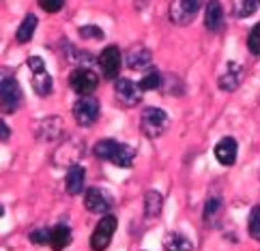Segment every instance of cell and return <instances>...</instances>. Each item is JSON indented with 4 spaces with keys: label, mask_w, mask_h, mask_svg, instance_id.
<instances>
[{
    "label": "cell",
    "mask_w": 260,
    "mask_h": 251,
    "mask_svg": "<svg viewBox=\"0 0 260 251\" xmlns=\"http://www.w3.org/2000/svg\"><path fill=\"white\" fill-rule=\"evenodd\" d=\"M0 217H5V206H0Z\"/></svg>",
    "instance_id": "4dcf8cb0"
},
{
    "label": "cell",
    "mask_w": 260,
    "mask_h": 251,
    "mask_svg": "<svg viewBox=\"0 0 260 251\" xmlns=\"http://www.w3.org/2000/svg\"><path fill=\"white\" fill-rule=\"evenodd\" d=\"M151 64V52H148L146 48H142V45H136L134 50L127 52V67L129 69H144Z\"/></svg>",
    "instance_id": "e0dca14e"
},
{
    "label": "cell",
    "mask_w": 260,
    "mask_h": 251,
    "mask_svg": "<svg viewBox=\"0 0 260 251\" xmlns=\"http://www.w3.org/2000/svg\"><path fill=\"white\" fill-rule=\"evenodd\" d=\"M168 127V114L159 107H146L140 116V129L146 137H157Z\"/></svg>",
    "instance_id": "7a4b0ae2"
},
{
    "label": "cell",
    "mask_w": 260,
    "mask_h": 251,
    "mask_svg": "<svg viewBox=\"0 0 260 251\" xmlns=\"http://www.w3.org/2000/svg\"><path fill=\"white\" fill-rule=\"evenodd\" d=\"M60 135H62V120L60 118H45L43 123H39V127H37V137L45 139V142L58 139Z\"/></svg>",
    "instance_id": "5bb4252c"
},
{
    "label": "cell",
    "mask_w": 260,
    "mask_h": 251,
    "mask_svg": "<svg viewBox=\"0 0 260 251\" xmlns=\"http://www.w3.org/2000/svg\"><path fill=\"white\" fill-rule=\"evenodd\" d=\"M69 243H71V230L67 226L60 223V226L50 230V247L54 251H62Z\"/></svg>",
    "instance_id": "d6986e66"
},
{
    "label": "cell",
    "mask_w": 260,
    "mask_h": 251,
    "mask_svg": "<svg viewBox=\"0 0 260 251\" xmlns=\"http://www.w3.org/2000/svg\"><path fill=\"white\" fill-rule=\"evenodd\" d=\"M9 137H11V129H9V125L0 118V139H9Z\"/></svg>",
    "instance_id": "f546056e"
},
{
    "label": "cell",
    "mask_w": 260,
    "mask_h": 251,
    "mask_svg": "<svg viewBox=\"0 0 260 251\" xmlns=\"http://www.w3.org/2000/svg\"><path fill=\"white\" fill-rule=\"evenodd\" d=\"M241 80H243V69H241L237 62H228L226 71L219 76V88L226 92H232L239 88Z\"/></svg>",
    "instance_id": "7c38bea8"
},
{
    "label": "cell",
    "mask_w": 260,
    "mask_h": 251,
    "mask_svg": "<svg viewBox=\"0 0 260 251\" xmlns=\"http://www.w3.org/2000/svg\"><path fill=\"white\" fill-rule=\"evenodd\" d=\"M30 240L35 245H50V230H43V228L32 230L30 232Z\"/></svg>",
    "instance_id": "83f0119b"
},
{
    "label": "cell",
    "mask_w": 260,
    "mask_h": 251,
    "mask_svg": "<svg viewBox=\"0 0 260 251\" xmlns=\"http://www.w3.org/2000/svg\"><path fill=\"white\" fill-rule=\"evenodd\" d=\"M221 208V200L219 198H211L209 202H207V206H204V221H213L215 219V215H217V210Z\"/></svg>",
    "instance_id": "484cf974"
},
{
    "label": "cell",
    "mask_w": 260,
    "mask_h": 251,
    "mask_svg": "<svg viewBox=\"0 0 260 251\" xmlns=\"http://www.w3.org/2000/svg\"><path fill=\"white\" fill-rule=\"evenodd\" d=\"M39 7L48 13H58L64 7V0H39Z\"/></svg>",
    "instance_id": "f1b7e54d"
},
{
    "label": "cell",
    "mask_w": 260,
    "mask_h": 251,
    "mask_svg": "<svg viewBox=\"0 0 260 251\" xmlns=\"http://www.w3.org/2000/svg\"><path fill=\"white\" fill-rule=\"evenodd\" d=\"M247 230H249V236L254 240H260V206H254L252 212H249Z\"/></svg>",
    "instance_id": "603a6c76"
},
{
    "label": "cell",
    "mask_w": 260,
    "mask_h": 251,
    "mask_svg": "<svg viewBox=\"0 0 260 251\" xmlns=\"http://www.w3.org/2000/svg\"><path fill=\"white\" fill-rule=\"evenodd\" d=\"M84 206H86V210L95 212V215H106V212L112 208V198H110V193H106L104 189L92 187V189L86 191Z\"/></svg>",
    "instance_id": "8fae6325"
},
{
    "label": "cell",
    "mask_w": 260,
    "mask_h": 251,
    "mask_svg": "<svg viewBox=\"0 0 260 251\" xmlns=\"http://www.w3.org/2000/svg\"><path fill=\"white\" fill-rule=\"evenodd\" d=\"M114 232H116V217H112V215L101 217L95 232H92V236H90L92 251H106L110 247V243H112Z\"/></svg>",
    "instance_id": "5b68a950"
},
{
    "label": "cell",
    "mask_w": 260,
    "mask_h": 251,
    "mask_svg": "<svg viewBox=\"0 0 260 251\" xmlns=\"http://www.w3.org/2000/svg\"><path fill=\"white\" fill-rule=\"evenodd\" d=\"M22 103V88L11 76L5 84H0V110L3 114H13Z\"/></svg>",
    "instance_id": "8992f818"
},
{
    "label": "cell",
    "mask_w": 260,
    "mask_h": 251,
    "mask_svg": "<svg viewBox=\"0 0 260 251\" xmlns=\"http://www.w3.org/2000/svg\"><path fill=\"white\" fill-rule=\"evenodd\" d=\"M97 62H99L101 73L106 76V80H116L118 71H120V62H123V58H120V50L116 48V45H108V48L101 50Z\"/></svg>",
    "instance_id": "9c48e42d"
},
{
    "label": "cell",
    "mask_w": 260,
    "mask_h": 251,
    "mask_svg": "<svg viewBox=\"0 0 260 251\" xmlns=\"http://www.w3.org/2000/svg\"><path fill=\"white\" fill-rule=\"evenodd\" d=\"M37 24H39V20H37V15L28 13L24 17V22L20 24V28H17V32H15V39L20 41V43H28L32 39V34L37 30Z\"/></svg>",
    "instance_id": "ffe728a7"
},
{
    "label": "cell",
    "mask_w": 260,
    "mask_h": 251,
    "mask_svg": "<svg viewBox=\"0 0 260 251\" xmlns=\"http://www.w3.org/2000/svg\"><path fill=\"white\" fill-rule=\"evenodd\" d=\"M28 67L32 71V88H35V92L39 97H50L54 84H52V76L45 71L43 58H39V56H30V58H28Z\"/></svg>",
    "instance_id": "3957f363"
},
{
    "label": "cell",
    "mask_w": 260,
    "mask_h": 251,
    "mask_svg": "<svg viewBox=\"0 0 260 251\" xmlns=\"http://www.w3.org/2000/svg\"><path fill=\"white\" fill-rule=\"evenodd\" d=\"M221 24H224V9H221L217 0H211L207 5V11H204V26H207L211 32H215L221 28Z\"/></svg>",
    "instance_id": "2e32d148"
},
{
    "label": "cell",
    "mask_w": 260,
    "mask_h": 251,
    "mask_svg": "<svg viewBox=\"0 0 260 251\" xmlns=\"http://www.w3.org/2000/svg\"><path fill=\"white\" fill-rule=\"evenodd\" d=\"M200 9V0H176L170 7V20L174 24H187Z\"/></svg>",
    "instance_id": "30bf717a"
},
{
    "label": "cell",
    "mask_w": 260,
    "mask_h": 251,
    "mask_svg": "<svg viewBox=\"0 0 260 251\" xmlns=\"http://www.w3.org/2000/svg\"><path fill=\"white\" fill-rule=\"evenodd\" d=\"M73 118L82 127H90L97 123L99 118V101L92 97H82L76 105H73Z\"/></svg>",
    "instance_id": "52a82bcc"
},
{
    "label": "cell",
    "mask_w": 260,
    "mask_h": 251,
    "mask_svg": "<svg viewBox=\"0 0 260 251\" xmlns=\"http://www.w3.org/2000/svg\"><path fill=\"white\" fill-rule=\"evenodd\" d=\"M80 37L82 39H104V30L99 26H82Z\"/></svg>",
    "instance_id": "4316f807"
},
{
    "label": "cell",
    "mask_w": 260,
    "mask_h": 251,
    "mask_svg": "<svg viewBox=\"0 0 260 251\" xmlns=\"http://www.w3.org/2000/svg\"><path fill=\"white\" fill-rule=\"evenodd\" d=\"M92 153L104 161H112L116 167H132V163L136 159L134 148L127 144H120L116 139H99V142L92 146Z\"/></svg>",
    "instance_id": "6da1fadb"
},
{
    "label": "cell",
    "mask_w": 260,
    "mask_h": 251,
    "mask_svg": "<svg viewBox=\"0 0 260 251\" xmlns=\"http://www.w3.org/2000/svg\"><path fill=\"white\" fill-rule=\"evenodd\" d=\"M114 95L118 99V103H123L127 107H134L140 103L142 99V90L138 86L136 82L127 80V78H116V84H114Z\"/></svg>",
    "instance_id": "ba28073f"
},
{
    "label": "cell",
    "mask_w": 260,
    "mask_h": 251,
    "mask_svg": "<svg viewBox=\"0 0 260 251\" xmlns=\"http://www.w3.org/2000/svg\"><path fill=\"white\" fill-rule=\"evenodd\" d=\"M84 167L82 165H71L69 172H67V178H64V189H67L69 195H78L82 189H84Z\"/></svg>",
    "instance_id": "9a60e30c"
},
{
    "label": "cell",
    "mask_w": 260,
    "mask_h": 251,
    "mask_svg": "<svg viewBox=\"0 0 260 251\" xmlns=\"http://www.w3.org/2000/svg\"><path fill=\"white\" fill-rule=\"evenodd\" d=\"M215 159L221 165H232L237 161V142L232 137H221L215 146Z\"/></svg>",
    "instance_id": "4fadbf2b"
},
{
    "label": "cell",
    "mask_w": 260,
    "mask_h": 251,
    "mask_svg": "<svg viewBox=\"0 0 260 251\" xmlns=\"http://www.w3.org/2000/svg\"><path fill=\"white\" fill-rule=\"evenodd\" d=\"M138 86H140V90L144 92V90H157L161 86V76L157 71H151V73H146V76L140 80V84H138Z\"/></svg>",
    "instance_id": "cb8c5ba5"
},
{
    "label": "cell",
    "mask_w": 260,
    "mask_h": 251,
    "mask_svg": "<svg viewBox=\"0 0 260 251\" xmlns=\"http://www.w3.org/2000/svg\"><path fill=\"white\" fill-rule=\"evenodd\" d=\"M164 249L166 251H193V243L185 234H181V232H172V234L164 238Z\"/></svg>",
    "instance_id": "ac0fdd59"
},
{
    "label": "cell",
    "mask_w": 260,
    "mask_h": 251,
    "mask_svg": "<svg viewBox=\"0 0 260 251\" xmlns=\"http://www.w3.org/2000/svg\"><path fill=\"white\" fill-rule=\"evenodd\" d=\"M164 208V198L159 191H146L144 195V215L146 217H157Z\"/></svg>",
    "instance_id": "44dd1931"
},
{
    "label": "cell",
    "mask_w": 260,
    "mask_h": 251,
    "mask_svg": "<svg viewBox=\"0 0 260 251\" xmlns=\"http://www.w3.org/2000/svg\"><path fill=\"white\" fill-rule=\"evenodd\" d=\"M260 0H235V15L237 17H249L258 11Z\"/></svg>",
    "instance_id": "7402d4cb"
},
{
    "label": "cell",
    "mask_w": 260,
    "mask_h": 251,
    "mask_svg": "<svg viewBox=\"0 0 260 251\" xmlns=\"http://www.w3.org/2000/svg\"><path fill=\"white\" fill-rule=\"evenodd\" d=\"M247 48H249V52H252V54L260 56V24H256L252 28V32H249V37H247Z\"/></svg>",
    "instance_id": "d4e9b609"
},
{
    "label": "cell",
    "mask_w": 260,
    "mask_h": 251,
    "mask_svg": "<svg viewBox=\"0 0 260 251\" xmlns=\"http://www.w3.org/2000/svg\"><path fill=\"white\" fill-rule=\"evenodd\" d=\"M69 86L76 90L80 97H90L92 92H95V88L99 86V78L92 69L80 67L69 76Z\"/></svg>",
    "instance_id": "277c9868"
}]
</instances>
